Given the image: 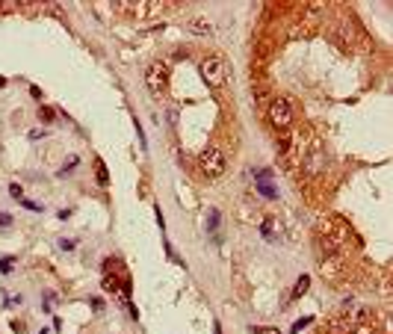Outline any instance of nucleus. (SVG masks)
<instances>
[{
    "mask_svg": "<svg viewBox=\"0 0 393 334\" xmlns=\"http://www.w3.org/2000/svg\"><path fill=\"white\" fill-rule=\"evenodd\" d=\"M254 190L260 192L263 198H278V187L272 183V169H257L254 172Z\"/></svg>",
    "mask_w": 393,
    "mask_h": 334,
    "instance_id": "4",
    "label": "nucleus"
},
{
    "mask_svg": "<svg viewBox=\"0 0 393 334\" xmlns=\"http://www.w3.org/2000/svg\"><path fill=\"white\" fill-rule=\"evenodd\" d=\"M216 228H219V210H216V207H207V231L213 234Z\"/></svg>",
    "mask_w": 393,
    "mask_h": 334,
    "instance_id": "8",
    "label": "nucleus"
},
{
    "mask_svg": "<svg viewBox=\"0 0 393 334\" xmlns=\"http://www.w3.org/2000/svg\"><path fill=\"white\" fill-rule=\"evenodd\" d=\"M95 169H98V183H101V187H107L109 175H107V166H104V160H101V157L95 160Z\"/></svg>",
    "mask_w": 393,
    "mask_h": 334,
    "instance_id": "7",
    "label": "nucleus"
},
{
    "mask_svg": "<svg viewBox=\"0 0 393 334\" xmlns=\"http://www.w3.org/2000/svg\"><path fill=\"white\" fill-rule=\"evenodd\" d=\"M269 121H272L278 131H287V127H290L293 109H290V101H287V98H275V101H269Z\"/></svg>",
    "mask_w": 393,
    "mask_h": 334,
    "instance_id": "3",
    "label": "nucleus"
},
{
    "mask_svg": "<svg viewBox=\"0 0 393 334\" xmlns=\"http://www.w3.org/2000/svg\"><path fill=\"white\" fill-rule=\"evenodd\" d=\"M92 308H95V310H104V299H92Z\"/></svg>",
    "mask_w": 393,
    "mask_h": 334,
    "instance_id": "21",
    "label": "nucleus"
},
{
    "mask_svg": "<svg viewBox=\"0 0 393 334\" xmlns=\"http://www.w3.org/2000/svg\"><path fill=\"white\" fill-rule=\"evenodd\" d=\"M260 234H263L266 243H278V237H281V222H278L275 216H266L263 225H260Z\"/></svg>",
    "mask_w": 393,
    "mask_h": 334,
    "instance_id": "6",
    "label": "nucleus"
},
{
    "mask_svg": "<svg viewBox=\"0 0 393 334\" xmlns=\"http://www.w3.org/2000/svg\"><path fill=\"white\" fill-rule=\"evenodd\" d=\"M42 136H48V131H39V127L36 131H30V139H42Z\"/></svg>",
    "mask_w": 393,
    "mask_h": 334,
    "instance_id": "20",
    "label": "nucleus"
},
{
    "mask_svg": "<svg viewBox=\"0 0 393 334\" xmlns=\"http://www.w3.org/2000/svg\"><path fill=\"white\" fill-rule=\"evenodd\" d=\"M15 263H18V257H12V254H6V257H0V272L9 275L15 269Z\"/></svg>",
    "mask_w": 393,
    "mask_h": 334,
    "instance_id": "9",
    "label": "nucleus"
},
{
    "mask_svg": "<svg viewBox=\"0 0 393 334\" xmlns=\"http://www.w3.org/2000/svg\"><path fill=\"white\" fill-rule=\"evenodd\" d=\"M74 246H77L74 239H60V249L62 251H74Z\"/></svg>",
    "mask_w": 393,
    "mask_h": 334,
    "instance_id": "18",
    "label": "nucleus"
},
{
    "mask_svg": "<svg viewBox=\"0 0 393 334\" xmlns=\"http://www.w3.org/2000/svg\"><path fill=\"white\" fill-rule=\"evenodd\" d=\"M0 86H6V77H0Z\"/></svg>",
    "mask_w": 393,
    "mask_h": 334,
    "instance_id": "24",
    "label": "nucleus"
},
{
    "mask_svg": "<svg viewBox=\"0 0 393 334\" xmlns=\"http://www.w3.org/2000/svg\"><path fill=\"white\" fill-rule=\"evenodd\" d=\"M198 71H201V80L210 89H222L225 86V62H222V57H207V60H201Z\"/></svg>",
    "mask_w": 393,
    "mask_h": 334,
    "instance_id": "2",
    "label": "nucleus"
},
{
    "mask_svg": "<svg viewBox=\"0 0 393 334\" xmlns=\"http://www.w3.org/2000/svg\"><path fill=\"white\" fill-rule=\"evenodd\" d=\"M77 163H80L77 157H68V160H65V166H62V172H60V175H65V172H71V169L77 166Z\"/></svg>",
    "mask_w": 393,
    "mask_h": 334,
    "instance_id": "16",
    "label": "nucleus"
},
{
    "mask_svg": "<svg viewBox=\"0 0 393 334\" xmlns=\"http://www.w3.org/2000/svg\"><path fill=\"white\" fill-rule=\"evenodd\" d=\"M213 334H222V325H219V320H213Z\"/></svg>",
    "mask_w": 393,
    "mask_h": 334,
    "instance_id": "23",
    "label": "nucleus"
},
{
    "mask_svg": "<svg viewBox=\"0 0 393 334\" xmlns=\"http://www.w3.org/2000/svg\"><path fill=\"white\" fill-rule=\"evenodd\" d=\"M9 195H12L15 201H21V198H24V190H21V183H9Z\"/></svg>",
    "mask_w": 393,
    "mask_h": 334,
    "instance_id": "14",
    "label": "nucleus"
},
{
    "mask_svg": "<svg viewBox=\"0 0 393 334\" xmlns=\"http://www.w3.org/2000/svg\"><path fill=\"white\" fill-rule=\"evenodd\" d=\"M12 331H18V334H21V331H24V322H18V320H12Z\"/></svg>",
    "mask_w": 393,
    "mask_h": 334,
    "instance_id": "22",
    "label": "nucleus"
},
{
    "mask_svg": "<svg viewBox=\"0 0 393 334\" xmlns=\"http://www.w3.org/2000/svg\"><path fill=\"white\" fill-rule=\"evenodd\" d=\"M42 334H48V331H42Z\"/></svg>",
    "mask_w": 393,
    "mask_h": 334,
    "instance_id": "25",
    "label": "nucleus"
},
{
    "mask_svg": "<svg viewBox=\"0 0 393 334\" xmlns=\"http://www.w3.org/2000/svg\"><path fill=\"white\" fill-rule=\"evenodd\" d=\"M251 334H281V331H278V328H269V325H254Z\"/></svg>",
    "mask_w": 393,
    "mask_h": 334,
    "instance_id": "15",
    "label": "nucleus"
},
{
    "mask_svg": "<svg viewBox=\"0 0 393 334\" xmlns=\"http://www.w3.org/2000/svg\"><path fill=\"white\" fill-rule=\"evenodd\" d=\"M308 287H310V278H308V275H302V278L296 281V290H293V293H296V296H302V293H305Z\"/></svg>",
    "mask_w": 393,
    "mask_h": 334,
    "instance_id": "12",
    "label": "nucleus"
},
{
    "mask_svg": "<svg viewBox=\"0 0 393 334\" xmlns=\"http://www.w3.org/2000/svg\"><path fill=\"white\" fill-rule=\"evenodd\" d=\"M39 119H42V121H53V119H57V109H53V107H39Z\"/></svg>",
    "mask_w": 393,
    "mask_h": 334,
    "instance_id": "11",
    "label": "nucleus"
},
{
    "mask_svg": "<svg viewBox=\"0 0 393 334\" xmlns=\"http://www.w3.org/2000/svg\"><path fill=\"white\" fill-rule=\"evenodd\" d=\"M310 322H313V317H305V320H296V322H293V334H298V331H302V328H308Z\"/></svg>",
    "mask_w": 393,
    "mask_h": 334,
    "instance_id": "13",
    "label": "nucleus"
},
{
    "mask_svg": "<svg viewBox=\"0 0 393 334\" xmlns=\"http://www.w3.org/2000/svg\"><path fill=\"white\" fill-rule=\"evenodd\" d=\"M21 204H24L27 210H36V213H42V204H36V201H27V198H21Z\"/></svg>",
    "mask_w": 393,
    "mask_h": 334,
    "instance_id": "17",
    "label": "nucleus"
},
{
    "mask_svg": "<svg viewBox=\"0 0 393 334\" xmlns=\"http://www.w3.org/2000/svg\"><path fill=\"white\" fill-rule=\"evenodd\" d=\"M145 83H148V89H151V95H160L163 89H166V65L163 62H154L151 68H148V74H145Z\"/></svg>",
    "mask_w": 393,
    "mask_h": 334,
    "instance_id": "5",
    "label": "nucleus"
},
{
    "mask_svg": "<svg viewBox=\"0 0 393 334\" xmlns=\"http://www.w3.org/2000/svg\"><path fill=\"white\" fill-rule=\"evenodd\" d=\"M192 30H195V33H210L213 27H210V21H204V18H195V21H192Z\"/></svg>",
    "mask_w": 393,
    "mask_h": 334,
    "instance_id": "10",
    "label": "nucleus"
},
{
    "mask_svg": "<svg viewBox=\"0 0 393 334\" xmlns=\"http://www.w3.org/2000/svg\"><path fill=\"white\" fill-rule=\"evenodd\" d=\"M12 225V216L9 213H3V210H0V228H9Z\"/></svg>",
    "mask_w": 393,
    "mask_h": 334,
    "instance_id": "19",
    "label": "nucleus"
},
{
    "mask_svg": "<svg viewBox=\"0 0 393 334\" xmlns=\"http://www.w3.org/2000/svg\"><path fill=\"white\" fill-rule=\"evenodd\" d=\"M198 169H201V175L204 178H222L225 175V169H228V157L222 148H216V145H207L201 151V157H198Z\"/></svg>",
    "mask_w": 393,
    "mask_h": 334,
    "instance_id": "1",
    "label": "nucleus"
}]
</instances>
